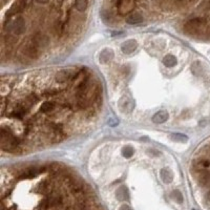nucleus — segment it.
<instances>
[{"instance_id":"nucleus-9","label":"nucleus","mask_w":210,"mask_h":210,"mask_svg":"<svg viewBox=\"0 0 210 210\" xmlns=\"http://www.w3.org/2000/svg\"><path fill=\"white\" fill-rule=\"evenodd\" d=\"M117 197L119 199L120 201H124L128 197V192H127V189H126L124 186L120 187L117 191Z\"/></svg>"},{"instance_id":"nucleus-6","label":"nucleus","mask_w":210,"mask_h":210,"mask_svg":"<svg viewBox=\"0 0 210 210\" xmlns=\"http://www.w3.org/2000/svg\"><path fill=\"white\" fill-rule=\"evenodd\" d=\"M88 7V0H76L75 1V9L79 13H84Z\"/></svg>"},{"instance_id":"nucleus-2","label":"nucleus","mask_w":210,"mask_h":210,"mask_svg":"<svg viewBox=\"0 0 210 210\" xmlns=\"http://www.w3.org/2000/svg\"><path fill=\"white\" fill-rule=\"evenodd\" d=\"M136 5V0H118L117 9L120 15H128L131 13Z\"/></svg>"},{"instance_id":"nucleus-5","label":"nucleus","mask_w":210,"mask_h":210,"mask_svg":"<svg viewBox=\"0 0 210 210\" xmlns=\"http://www.w3.org/2000/svg\"><path fill=\"white\" fill-rule=\"evenodd\" d=\"M168 120V113L166 111H158L155 116L152 117V122L155 124L164 123Z\"/></svg>"},{"instance_id":"nucleus-15","label":"nucleus","mask_w":210,"mask_h":210,"mask_svg":"<svg viewBox=\"0 0 210 210\" xmlns=\"http://www.w3.org/2000/svg\"><path fill=\"white\" fill-rule=\"evenodd\" d=\"M180 1H186V0H180Z\"/></svg>"},{"instance_id":"nucleus-1","label":"nucleus","mask_w":210,"mask_h":210,"mask_svg":"<svg viewBox=\"0 0 210 210\" xmlns=\"http://www.w3.org/2000/svg\"><path fill=\"white\" fill-rule=\"evenodd\" d=\"M1 148L19 155L82 131L102 105V86L85 67L1 79Z\"/></svg>"},{"instance_id":"nucleus-14","label":"nucleus","mask_w":210,"mask_h":210,"mask_svg":"<svg viewBox=\"0 0 210 210\" xmlns=\"http://www.w3.org/2000/svg\"><path fill=\"white\" fill-rule=\"evenodd\" d=\"M120 210H130V208L127 206V205H123V206H121Z\"/></svg>"},{"instance_id":"nucleus-13","label":"nucleus","mask_w":210,"mask_h":210,"mask_svg":"<svg viewBox=\"0 0 210 210\" xmlns=\"http://www.w3.org/2000/svg\"><path fill=\"white\" fill-rule=\"evenodd\" d=\"M36 1H37L38 3H40V4H46L49 1V0H36Z\"/></svg>"},{"instance_id":"nucleus-7","label":"nucleus","mask_w":210,"mask_h":210,"mask_svg":"<svg viewBox=\"0 0 210 210\" xmlns=\"http://www.w3.org/2000/svg\"><path fill=\"white\" fill-rule=\"evenodd\" d=\"M161 179L163 180L164 183L168 184V183H171L172 180H173V175L171 173L170 170H168L166 168L162 169L161 170Z\"/></svg>"},{"instance_id":"nucleus-4","label":"nucleus","mask_w":210,"mask_h":210,"mask_svg":"<svg viewBox=\"0 0 210 210\" xmlns=\"http://www.w3.org/2000/svg\"><path fill=\"white\" fill-rule=\"evenodd\" d=\"M136 49H137V42L135 40L126 41L122 45V52L124 54H131L133 52L136 51Z\"/></svg>"},{"instance_id":"nucleus-8","label":"nucleus","mask_w":210,"mask_h":210,"mask_svg":"<svg viewBox=\"0 0 210 210\" xmlns=\"http://www.w3.org/2000/svg\"><path fill=\"white\" fill-rule=\"evenodd\" d=\"M163 63H164L166 66H168V67H172V66H175V65L178 63V60H177V58H175V56L167 55L163 58Z\"/></svg>"},{"instance_id":"nucleus-3","label":"nucleus","mask_w":210,"mask_h":210,"mask_svg":"<svg viewBox=\"0 0 210 210\" xmlns=\"http://www.w3.org/2000/svg\"><path fill=\"white\" fill-rule=\"evenodd\" d=\"M125 22L127 24H130V25H133V24H140V23L144 22V17H143L142 14L140 13L129 14L128 16L126 17Z\"/></svg>"},{"instance_id":"nucleus-11","label":"nucleus","mask_w":210,"mask_h":210,"mask_svg":"<svg viewBox=\"0 0 210 210\" xmlns=\"http://www.w3.org/2000/svg\"><path fill=\"white\" fill-rule=\"evenodd\" d=\"M171 138L175 141H181V142H186L187 141V137L183 136V135H180V133H175V135H172Z\"/></svg>"},{"instance_id":"nucleus-10","label":"nucleus","mask_w":210,"mask_h":210,"mask_svg":"<svg viewBox=\"0 0 210 210\" xmlns=\"http://www.w3.org/2000/svg\"><path fill=\"white\" fill-rule=\"evenodd\" d=\"M133 149L131 148V147H129V146H127V147H124V148L122 149V155L125 157V158H130L131 155H133Z\"/></svg>"},{"instance_id":"nucleus-12","label":"nucleus","mask_w":210,"mask_h":210,"mask_svg":"<svg viewBox=\"0 0 210 210\" xmlns=\"http://www.w3.org/2000/svg\"><path fill=\"white\" fill-rule=\"evenodd\" d=\"M172 197H175V200H177V202H179V203H182V202H183V195H182V193L179 190L173 191V192H172Z\"/></svg>"}]
</instances>
